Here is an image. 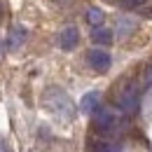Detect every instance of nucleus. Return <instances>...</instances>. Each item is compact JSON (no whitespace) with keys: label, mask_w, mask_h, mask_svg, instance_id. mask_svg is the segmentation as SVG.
<instances>
[{"label":"nucleus","mask_w":152,"mask_h":152,"mask_svg":"<svg viewBox=\"0 0 152 152\" xmlns=\"http://www.w3.org/2000/svg\"><path fill=\"white\" fill-rule=\"evenodd\" d=\"M115 108H119L124 115H133L140 105V84L136 80H122L117 87H115Z\"/></svg>","instance_id":"obj_1"},{"label":"nucleus","mask_w":152,"mask_h":152,"mask_svg":"<svg viewBox=\"0 0 152 152\" xmlns=\"http://www.w3.org/2000/svg\"><path fill=\"white\" fill-rule=\"evenodd\" d=\"M42 103H45V108H47L52 115H56V117H61V119H73V115H75V108H73L70 96L66 94L63 89H58V87L45 89Z\"/></svg>","instance_id":"obj_2"},{"label":"nucleus","mask_w":152,"mask_h":152,"mask_svg":"<svg viewBox=\"0 0 152 152\" xmlns=\"http://www.w3.org/2000/svg\"><path fill=\"white\" fill-rule=\"evenodd\" d=\"M122 115L124 113L119 108H101L98 105V110L94 113V129L98 133H103V136H113L124 124V117Z\"/></svg>","instance_id":"obj_3"},{"label":"nucleus","mask_w":152,"mask_h":152,"mask_svg":"<svg viewBox=\"0 0 152 152\" xmlns=\"http://www.w3.org/2000/svg\"><path fill=\"white\" fill-rule=\"evenodd\" d=\"M87 61H89V66L98 70V73H105L108 68H110V63H113V58L110 54L105 52V49H91L89 54H87Z\"/></svg>","instance_id":"obj_4"},{"label":"nucleus","mask_w":152,"mask_h":152,"mask_svg":"<svg viewBox=\"0 0 152 152\" xmlns=\"http://www.w3.org/2000/svg\"><path fill=\"white\" fill-rule=\"evenodd\" d=\"M89 152H122V145L117 140H110V138H91Z\"/></svg>","instance_id":"obj_5"},{"label":"nucleus","mask_w":152,"mask_h":152,"mask_svg":"<svg viewBox=\"0 0 152 152\" xmlns=\"http://www.w3.org/2000/svg\"><path fill=\"white\" fill-rule=\"evenodd\" d=\"M77 42H80V33H77L75 26H68V28L61 31V35H58V45H61V49L70 52V49H75V47H77Z\"/></svg>","instance_id":"obj_6"},{"label":"nucleus","mask_w":152,"mask_h":152,"mask_svg":"<svg viewBox=\"0 0 152 152\" xmlns=\"http://www.w3.org/2000/svg\"><path fill=\"white\" fill-rule=\"evenodd\" d=\"M98 105H101V94L98 91H89V94L82 96V101H80V110L84 115H94L98 110Z\"/></svg>","instance_id":"obj_7"},{"label":"nucleus","mask_w":152,"mask_h":152,"mask_svg":"<svg viewBox=\"0 0 152 152\" xmlns=\"http://www.w3.org/2000/svg\"><path fill=\"white\" fill-rule=\"evenodd\" d=\"M23 40H26V31L21 26H14L10 31V35H7V47L10 49H19L21 45H23Z\"/></svg>","instance_id":"obj_8"},{"label":"nucleus","mask_w":152,"mask_h":152,"mask_svg":"<svg viewBox=\"0 0 152 152\" xmlns=\"http://www.w3.org/2000/svg\"><path fill=\"white\" fill-rule=\"evenodd\" d=\"M91 40H94L96 45H110L113 42V31H108L103 26H96L94 33H91Z\"/></svg>","instance_id":"obj_9"},{"label":"nucleus","mask_w":152,"mask_h":152,"mask_svg":"<svg viewBox=\"0 0 152 152\" xmlns=\"http://www.w3.org/2000/svg\"><path fill=\"white\" fill-rule=\"evenodd\" d=\"M87 21H89L94 28L101 26V23H103V12H101L98 7H89V10H87Z\"/></svg>","instance_id":"obj_10"},{"label":"nucleus","mask_w":152,"mask_h":152,"mask_svg":"<svg viewBox=\"0 0 152 152\" xmlns=\"http://www.w3.org/2000/svg\"><path fill=\"white\" fill-rule=\"evenodd\" d=\"M138 84H140V89H148V87H152V66H145V68L140 70Z\"/></svg>","instance_id":"obj_11"},{"label":"nucleus","mask_w":152,"mask_h":152,"mask_svg":"<svg viewBox=\"0 0 152 152\" xmlns=\"http://www.w3.org/2000/svg\"><path fill=\"white\" fill-rule=\"evenodd\" d=\"M133 21H126V19H119V23H117V28H119V35H129L133 31Z\"/></svg>","instance_id":"obj_12"},{"label":"nucleus","mask_w":152,"mask_h":152,"mask_svg":"<svg viewBox=\"0 0 152 152\" xmlns=\"http://www.w3.org/2000/svg\"><path fill=\"white\" fill-rule=\"evenodd\" d=\"M145 0H119V5L122 7H126V10H133V7H140Z\"/></svg>","instance_id":"obj_13"},{"label":"nucleus","mask_w":152,"mask_h":152,"mask_svg":"<svg viewBox=\"0 0 152 152\" xmlns=\"http://www.w3.org/2000/svg\"><path fill=\"white\" fill-rule=\"evenodd\" d=\"M0 14H2V7H0Z\"/></svg>","instance_id":"obj_14"}]
</instances>
